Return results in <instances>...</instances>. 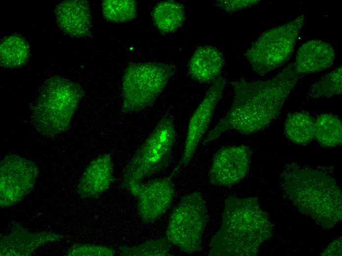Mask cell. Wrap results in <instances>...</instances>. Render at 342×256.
I'll use <instances>...</instances> for the list:
<instances>
[{
    "label": "cell",
    "instance_id": "obj_9",
    "mask_svg": "<svg viewBox=\"0 0 342 256\" xmlns=\"http://www.w3.org/2000/svg\"><path fill=\"white\" fill-rule=\"evenodd\" d=\"M38 175L37 165L17 155L5 156L0 164L1 208L18 203L34 188Z\"/></svg>",
    "mask_w": 342,
    "mask_h": 256
},
{
    "label": "cell",
    "instance_id": "obj_20",
    "mask_svg": "<svg viewBox=\"0 0 342 256\" xmlns=\"http://www.w3.org/2000/svg\"><path fill=\"white\" fill-rule=\"evenodd\" d=\"M27 41L18 35L5 37L0 43V65L6 68H18L25 65L29 57Z\"/></svg>",
    "mask_w": 342,
    "mask_h": 256
},
{
    "label": "cell",
    "instance_id": "obj_21",
    "mask_svg": "<svg viewBox=\"0 0 342 256\" xmlns=\"http://www.w3.org/2000/svg\"><path fill=\"white\" fill-rule=\"evenodd\" d=\"M314 136L318 143L325 148L340 146L342 142L341 119L332 114H322L314 122Z\"/></svg>",
    "mask_w": 342,
    "mask_h": 256
},
{
    "label": "cell",
    "instance_id": "obj_7",
    "mask_svg": "<svg viewBox=\"0 0 342 256\" xmlns=\"http://www.w3.org/2000/svg\"><path fill=\"white\" fill-rule=\"evenodd\" d=\"M175 138L173 122L168 117L162 118L127 165L123 174L125 186L141 183L165 167L170 160Z\"/></svg>",
    "mask_w": 342,
    "mask_h": 256
},
{
    "label": "cell",
    "instance_id": "obj_24",
    "mask_svg": "<svg viewBox=\"0 0 342 256\" xmlns=\"http://www.w3.org/2000/svg\"><path fill=\"white\" fill-rule=\"evenodd\" d=\"M171 243L166 238L146 242L137 246H122L120 254L122 256H171Z\"/></svg>",
    "mask_w": 342,
    "mask_h": 256
},
{
    "label": "cell",
    "instance_id": "obj_22",
    "mask_svg": "<svg viewBox=\"0 0 342 256\" xmlns=\"http://www.w3.org/2000/svg\"><path fill=\"white\" fill-rule=\"evenodd\" d=\"M342 67H338L325 74L310 87L307 95L309 98H330L342 94Z\"/></svg>",
    "mask_w": 342,
    "mask_h": 256
},
{
    "label": "cell",
    "instance_id": "obj_5",
    "mask_svg": "<svg viewBox=\"0 0 342 256\" xmlns=\"http://www.w3.org/2000/svg\"><path fill=\"white\" fill-rule=\"evenodd\" d=\"M174 66L160 63H132L122 81V111L132 113L150 106L174 74Z\"/></svg>",
    "mask_w": 342,
    "mask_h": 256
},
{
    "label": "cell",
    "instance_id": "obj_11",
    "mask_svg": "<svg viewBox=\"0 0 342 256\" xmlns=\"http://www.w3.org/2000/svg\"><path fill=\"white\" fill-rule=\"evenodd\" d=\"M173 176L171 174L145 184L132 183L126 186L137 198L139 215L143 222H154L170 207L174 193Z\"/></svg>",
    "mask_w": 342,
    "mask_h": 256
},
{
    "label": "cell",
    "instance_id": "obj_12",
    "mask_svg": "<svg viewBox=\"0 0 342 256\" xmlns=\"http://www.w3.org/2000/svg\"><path fill=\"white\" fill-rule=\"evenodd\" d=\"M252 151L246 145L223 147L215 154L209 172L210 182L222 187H231L248 174Z\"/></svg>",
    "mask_w": 342,
    "mask_h": 256
},
{
    "label": "cell",
    "instance_id": "obj_1",
    "mask_svg": "<svg viewBox=\"0 0 342 256\" xmlns=\"http://www.w3.org/2000/svg\"><path fill=\"white\" fill-rule=\"evenodd\" d=\"M300 77L293 63L271 79L232 81L234 91L232 106L209 131L204 143L219 138L228 130L250 135L266 128L279 116Z\"/></svg>",
    "mask_w": 342,
    "mask_h": 256
},
{
    "label": "cell",
    "instance_id": "obj_27",
    "mask_svg": "<svg viewBox=\"0 0 342 256\" xmlns=\"http://www.w3.org/2000/svg\"><path fill=\"white\" fill-rule=\"evenodd\" d=\"M342 254V239H338L332 242L330 245L324 251L321 255L340 256Z\"/></svg>",
    "mask_w": 342,
    "mask_h": 256
},
{
    "label": "cell",
    "instance_id": "obj_8",
    "mask_svg": "<svg viewBox=\"0 0 342 256\" xmlns=\"http://www.w3.org/2000/svg\"><path fill=\"white\" fill-rule=\"evenodd\" d=\"M207 219L205 202L199 192L184 196L171 213L166 239L187 254L200 251Z\"/></svg>",
    "mask_w": 342,
    "mask_h": 256
},
{
    "label": "cell",
    "instance_id": "obj_6",
    "mask_svg": "<svg viewBox=\"0 0 342 256\" xmlns=\"http://www.w3.org/2000/svg\"><path fill=\"white\" fill-rule=\"evenodd\" d=\"M305 17L294 20L263 32L247 49L244 56L253 70L263 76L282 66L292 55Z\"/></svg>",
    "mask_w": 342,
    "mask_h": 256
},
{
    "label": "cell",
    "instance_id": "obj_3",
    "mask_svg": "<svg viewBox=\"0 0 342 256\" xmlns=\"http://www.w3.org/2000/svg\"><path fill=\"white\" fill-rule=\"evenodd\" d=\"M281 180L292 204L321 227L331 228L341 221V190L327 172L291 163L285 167Z\"/></svg>",
    "mask_w": 342,
    "mask_h": 256
},
{
    "label": "cell",
    "instance_id": "obj_15",
    "mask_svg": "<svg viewBox=\"0 0 342 256\" xmlns=\"http://www.w3.org/2000/svg\"><path fill=\"white\" fill-rule=\"evenodd\" d=\"M335 59V50L330 44L313 39L299 47L294 63L297 73L301 76L330 67Z\"/></svg>",
    "mask_w": 342,
    "mask_h": 256
},
{
    "label": "cell",
    "instance_id": "obj_10",
    "mask_svg": "<svg viewBox=\"0 0 342 256\" xmlns=\"http://www.w3.org/2000/svg\"><path fill=\"white\" fill-rule=\"evenodd\" d=\"M225 80L219 77L206 94L190 119L182 156L171 174L175 175L191 160L197 148L211 122L215 107L222 96Z\"/></svg>",
    "mask_w": 342,
    "mask_h": 256
},
{
    "label": "cell",
    "instance_id": "obj_16",
    "mask_svg": "<svg viewBox=\"0 0 342 256\" xmlns=\"http://www.w3.org/2000/svg\"><path fill=\"white\" fill-rule=\"evenodd\" d=\"M63 237L50 232L31 233L25 229H15L0 240V256H30L38 248L49 242L58 241Z\"/></svg>",
    "mask_w": 342,
    "mask_h": 256
},
{
    "label": "cell",
    "instance_id": "obj_13",
    "mask_svg": "<svg viewBox=\"0 0 342 256\" xmlns=\"http://www.w3.org/2000/svg\"><path fill=\"white\" fill-rule=\"evenodd\" d=\"M55 13L57 25L65 33L77 38L90 36L92 18L87 1H63L57 6Z\"/></svg>",
    "mask_w": 342,
    "mask_h": 256
},
{
    "label": "cell",
    "instance_id": "obj_18",
    "mask_svg": "<svg viewBox=\"0 0 342 256\" xmlns=\"http://www.w3.org/2000/svg\"><path fill=\"white\" fill-rule=\"evenodd\" d=\"M154 24L163 34L176 32L182 26L185 12L183 4L171 0L158 3L152 13Z\"/></svg>",
    "mask_w": 342,
    "mask_h": 256
},
{
    "label": "cell",
    "instance_id": "obj_19",
    "mask_svg": "<svg viewBox=\"0 0 342 256\" xmlns=\"http://www.w3.org/2000/svg\"><path fill=\"white\" fill-rule=\"evenodd\" d=\"M314 122L315 119L307 112L289 113L285 123V134L296 144H308L314 139Z\"/></svg>",
    "mask_w": 342,
    "mask_h": 256
},
{
    "label": "cell",
    "instance_id": "obj_4",
    "mask_svg": "<svg viewBox=\"0 0 342 256\" xmlns=\"http://www.w3.org/2000/svg\"><path fill=\"white\" fill-rule=\"evenodd\" d=\"M84 95L82 88L69 80L60 77L48 79L32 108L37 128L52 136L67 130Z\"/></svg>",
    "mask_w": 342,
    "mask_h": 256
},
{
    "label": "cell",
    "instance_id": "obj_2",
    "mask_svg": "<svg viewBox=\"0 0 342 256\" xmlns=\"http://www.w3.org/2000/svg\"><path fill=\"white\" fill-rule=\"evenodd\" d=\"M272 231L273 225L256 198H228L221 227L211 239L208 255L256 256Z\"/></svg>",
    "mask_w": 342,
    "mask_h": 256
},
{
    "label": "cell",
    "instance_id": "obj_17",
    "mask_svg": "<svg viewBox=\"0 0 342 256\" xmlns=\"http://www.w3.org/2000/svg\"><path fill=\"white\" fill-rule=\"evenodd\" d=\"M225 64L222 53L212 46L199 47L192 56L188 72L192 78L200 83H210L220 77Z\"/></svg>",
    "mask_w": 342,
    "mask_h": 256
},
{
    "label": "cell",
    "instance_id": "obj_23",
    "mask_svg": "<svg viewBox=\"0 0 342 256\" xmlns=\"http://www.w3.org/2000/svg\"><path fill=\"white\" fill-rule=\"evenodd\" d=\"M102 6L104 18L111 22H129L137 16V3L133 0H104Z\"/></svg>",
    "mask_w": 342,
    "mask_h": 256
},
{
    "label": "cell",
    "instance_id": "obj_25",
    "mask_svg": "<svg viewBox=\"0 0 342 256\" xmlns=\"http://www.w3.org/2000/svg\"><path fill=\"white\" fill-rule=\"evenodd\" d=\"M115 254L114 250L109 247L82 244L73 245L67 252L69 256H113Z\"/></svg>",
    "mask_w": 342,
    "mask_h": 256
},
{
    "label": "cell",
    "instance_id": "obj_14",
    "mask_svg": "<svg viewBox=\"0 0 342 256\" xmlns=\"http://www.w3.org/2000/svg\"><path fill=\"white\" fill-rule=\"evenodd\" d=\"M114 167L109 154L93 160L85 170L77 191L84 198H95L107 191L114 181Z\"/></svg>",
    "mask_w": 342,
    "mask_h": 256
},
{
    "label": "cell",
    "instance_id": "obj_26",
    "mask_svg": "<svg viewBox=\"0 0 342 256\" xmlns=\"http://www.w3.org/2000/svg\"><path fill=\"white\" fill-rule=\"evenodd\" d=\"M260 0H219L214 2L219 8L232 13L256 5Z\"/></svg>",
    "mask_w": 342,
    "mask_h": 256
}]
</instances>
